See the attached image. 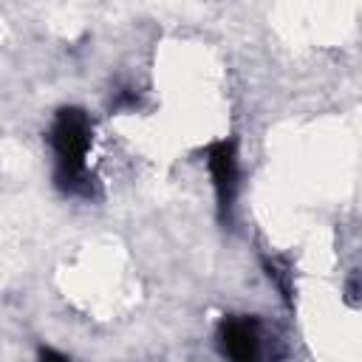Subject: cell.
Segmentation results:
<instances>
[{"instance_id": "cell-2", "label": "cell", "mask_w": 362, "mask_h": 362, "mask_svg": "<svg viewBox=\"0 0 362 362\" xmlns=\"http://www.w3.org/2000/svg\"><path fill=\"white\" fill-rule=\"evenodd\" d=\"M206 167L212 175L215 187V206H218V221L229 223L235 212V198L240 187V167H238V150L232 139H218L206 144Z\"/></svg>"}, {"instance_id": "cell-1", "label": "cell", "mask_w": 362, "mask_h": 362, "mask_svg": "<svg viewBox=\"0 0 362 362\" xmlns=\"http://www.w3.org/2000/svg\"><path fill=\"white\" fill-rule=\"evenodd\" d=\"M93 139L90 116L82 107H59L54 113L48 144L54 153V184L65 195L93 198V175L88 173V150Z\"/></svg>"}, {"instance_id": "cell-4", "label": "cell", "mask_w": 362, "mask_h": 362, "mask_svg": "<svg viewBox=\"0 0 362 362\" xmlns=\"http://www.w3.org/2000/svg\"><path fill=\"white\" fill-rule=\"evenodd\" d=\"M263 269H266V277L280 288V297L291 305V303H294V300H291V291H294V286H291V272H288L280 260H272V257L263 260Z\"/></svg>"}, {"instance_id": "cell-3", "label": "cell", "mask_w": 362, "mask_h": 362, "mask_svg": "<svg viewBox=\"0 0 362 362\" xmlns=\"http://www.w3.org/2000/svg\"><path fill=\"white\" fill-rule=\"evenodd\" d=\"M218 345L229 362H263L260 320L252 314H232L218 322Z\"/></svg>"}, {"instance_id": "cell-6", "label": "cell", "mask_w": 362, "mask_h": 362, "mask_svg": "<svg viewBox=\"0 0 362 362\" xmlns=\"http://www.w3.org/2000/svg\"><path fill=\"white\" fill-rule=\"evenodd\" d=\"M139 105V96L133 90H122L113 102H110V110H124V107H136Z\"/></svg>"}, {"instance_id": "cell-5", "label": "cell", "mask_w": 362, "mask_h": 362, "mask_svg": "<svg viewBox=\"0 0 362 362\" xmlns=\"http://www.w3.org/2000/svg\"><path fill=\"white\" fill-rule=\"evenodd\" d=\"M37 362H71V356H65L62 351H57L51 345H40L37 348Z\"/></svg>"}]
</instances>
